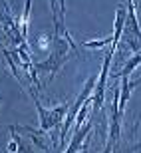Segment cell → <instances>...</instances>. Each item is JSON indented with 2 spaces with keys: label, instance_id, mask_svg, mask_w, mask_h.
Returning a JSON list of instances; mask_svg holds the SVG:
<instances>
[{
  "label": "cell",
  "instance_id": "1",
  "mask_svg": "<svg viewBox=\"0 0 141 153\" xmlns=\"http://www.w3.org/2000/svg\"><path fill=\"white\" fill-rule=\"evenodd\" d=\"M28 91H30V96H32V100H34V103H36V109H38V115H40V127H42L44 131L58 127V125H60V121H62V117L68 114L70 103L58 105L56 109H46L44 105L40 103V100L36 97V91H32V90H28Z\"/></svg>",
  "mask_w": 141,
  "mask_h": 153
},
{
  "label": "cell",
  "instance_id": "3",
  "mask_svg": "<svg viewBox=\"0 0 141 153\" xmlns=\"http://www.w3.org/2000/svg\"><path fill=\"white\" fill-rule=\"evenodd\" d=\"M111 58H113V54H111V52H107L105 60H103V66H102V72H99V76H97L96 91L91 94V109H94V111L102 109V105H103V97H105V82H107V78H109Z\"/></svg>",
  "mask_w": 141,
  "mask_h": 153
},
{
  "label": "cell",
  "instance_id": "9",
  "mask_svg": "<svg viewBox=\"0 0 141 153\" xmlns=\"http://www.w3.org/2000/svg\"><path fill=\"white\" fill-rule=\"evenodd\" d=\"M139 64H141V50L137 52L133 58H129V60H127V64L123 66V70H121L117 76H119V78H129V76L133 74V70H135Z\"/></svg>",
  "mask_w": 141,
  "mask_h": 153
},
{
  "label": "cell",
  "instance_id": "2",
  "mask_svg": "<svg viewBox=\"0 0 141 153\" xmlns=\"http://www.w3.org/2000/svg\"><path fill=\"white\" fill-rule=\"evenodd\" d=\"M96 76H91L88 82H85V85H84V90H82V94L78 96V100H76V103L73 105H70V109H68V114H66V121H64V125H62V131H60V139H66V135H68V129H70V125L76 121V117H78V114H79V108L85 103V100L94 94V85H96Z\"/></svg>",
  "mask_w": 141,
  "mask_h": 153
},
{
  "label": "cell",
  "instance_id": "6",
  "mask_svg": "<svg viewBox=\"0 0 141 153\" xmlns=\"http://www.w3.org/2000/svg\"><path fill=\"white\" fill-rule=\"evenodd\" d=\"M91 131V121H85V123H82L79 127H76V133H73L72 141H70L68 149L64 153H78L79 149H82V145H84L85 137H88V133Z\"/></svg>",
  "mask_w": 141,
  "mask_h": 153
},
{
  "label": "cell",
  "instance_id": "5",
  "mask_svg": "<svg viewBox=\"0 0 141 153\" xmlns=\"http://www.w3.org/2000/svg\"><path fill=\"white\" fill-rule=\"evenodd\" d=\"M52 4V14H54V24H56V34L58 38L64 36V40H68V44L72 48H79L72 38H70L68 30H66V24H64V18H66V0H50Z\"/></svg>",
  "mask_w": 141,
  "mask_h": 153
},
{
  "label": "cell",
  "instance_id": "10",
  "mask_svg": "<svg viewBox=\"0 0 141 153\" xmlns=\"http://www.w3.org/2000/svg\"><path fill=\"white\" fill-rule=\"evenodd\" d=\"M30 6H32V0H26V6H24V12H22V20H20V34L24 36V40L28 38V20H30Z\"/></svg>",
  "mask_w": 141,
  "mask_h": 153
},
{
  "label": "cell",
  "instance_id": "12",
  "mask_svg": "<svg viewBox=\"0 0 141 153\" xmlns=\"http://www.w3.org/2000/svg\"><path fill=\"white\" fill-rule=\"evenodd\" d=\"M111 151H113V145H111V143H107V147L103 149L102 153H111Z\"/></svg>",
  "mask_w": 141,
  "mask_h": 153
},
{
  "label": "cell",
  "instance_id": "8",
  "mask_svg": "<svg viewBox=\"0 0 141 153\" xmlns=\"http://www.w3.org/2000/svg\"><path fill=\"white\" fill-rule=\"evenodd\" d=\"M133 88H135V84L129 82V78H121V91H119V102H117V108H119L121 114H123L125 103H127V100H129V94H131Z\"/></svg>",
  "mask_w": 141,
  "mask_h": 153
},
{
  "label": "cell",
  "instance_id": "7",
  "mask_svg": "<svg viewBox=\"0 0 141 153\" xmlns=\"http://www.w3.org/2000/svg\"><path fill=\"white\" fill-rule=\"evenodd\" d=\"M123 26H125V8L123 6H119L117 12H115V24H113V38H111V46H109V50L107 52H115V48H117L119 40H121V36H123Z\"/></svg>",
  "mask_w": 141,
  "mask_h": 153
},
{
  "label": "cell",
  "instance_id": "11",
  "mask_svg": "<svg viewBox=\"0 0 141 153\" xmlns=\"http://www.w3.org/2000/svg\"><path fill=\"white\" fill-rule=\"evenodd\" d=\"M109 42H111V36H107V38H103V40H90V42H84L82 48H102V46H107Z\"/></svg>",
  "mask_w": 141,
  "mask_h": 153
},
{
  "label": "cell",
  "instance_id": "4",
  "mask_svg": "<svg viewBox=\"0 0 141 153\" xmlns=\"http://www.w3.org/2000/svg\"><path fill=\"white\" fill-rule=\"evenodd\" d=\"M123 32L127 36V40H129L131 50H137L139 42H141V30H139V22H137V16H135V4H133V0H127V14H125Z\"/></svg>",
  "mask_w": 141,
  "mask_h": 153
}]
</instances>
